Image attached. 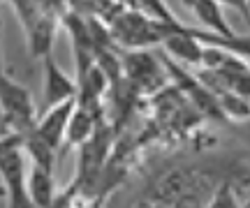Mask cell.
<instances>
[{
    "label": "cell",
    "instance_id": "5b68a950",
    "mask_svg": "<svg viewBox=\"0 0 250 208\" xmlns=\"http://www.w3.org/2000/svg\"><path fill=\"white\" fill-rule=\"evenodd\" d=\"M74 109H77V97H72V100H65L61 104H56V107H49L46 109V113L40 118V123H37V134H42L49 141L51 146H58L65 141V134H67V125H70V118L74 113Z\"/></svg>",
    "mask_w": 250,
    "mask_h": 208
},
{
    "label": "cell",
    "instance_id": "7a4b0ae2",
    "mask_svg": "<svg viewBox=\"0 0 250 208\" xmlns=\"http://www.w3.org/2000/svg\"><path fill=\"white\" fill-rule=\"evenodd\" d=\"M37 127L30 93L12 74H2V134H28Z\"/></svg>",
    "mask_w": 250,
    "mask_h": 208
},
{
    "label": "cell",
    "instance_id": "8fae6325",
    "mask_svg": "<svg viewBox=\"0 0 250 208\" xmlns=\"http://www.w3.org/2000/svg\"><path fill=\"white\" fill-rule=\"evenodd\" d=\"M243 183H246V185H250V176H246V178H243Z\"/></svg>",
    "mask_w": 250,
    "mask_h": 208
},
{
    "label": "cell",
    "instance_id": "277c9868",
    "mask_svg": "<svg viewBox=\"0 0 250 208\" xmlns=\"http://www.w3.org/2000/svg\"><path fill=\"white\" fill-rule=\"evenodd\" d=\"M162 46L179 63H190V65L204 63L206 44L199 37V30H190V28L181 26V23H167Z\"/></svg>",
    "mask_w": 250,
    "mask_h": 208
},
{
    "label": "cell",
    "instance_id": "8992f818",
    "mask_svg": "<svg viewBox=\"0 0 250 208\" xmlns=\"http://www.w3.org/2000/svg\"><path fill=\"white\" fill-rule=\"evenodd\" d=\"M79 95V83H74L62 72L61 67L56 65V60L51 58V54L44 58V104L46 109L56 107L65 100H72Z\"/></svg>",
    "mask_w": 250,
    "mask_h": 208
},
{
    "label": "cell",
    "instance_id": "9c48e42d",
    "mask_svg": "<svg viewBox=\"0 0 250 208\" xmlns=\"http://www.w3.org/2000/svg\"><path fill=\"white\" fill-rule=\"evenodd\" d=\"M28 194L33 206H54L56 204V183L54 169H46L42 164H33L28 173Z\"/></svg>",
    "mask_w": 250,
    "mask_h": 208
},
{
    "label": "cell",
    "instance_id": "52a82bcc",
    "mask_svg": "<svg viewBox=\"0 0 250 208\" xmlns=\"http://www.w3.org/2000/svg\"><path fill=\"white\" fill-rule=\"evenodd\" d=\"M192 14L197 17L199 23H204V28H208L211 33H218V35L225 37H236L227 19H225L223 12V2L220 0H181Z\"/></svg>",
    "mask_w": 250,
    "mask_h": 208
},
{
    "label": "cell",
    "instance_id": "ba28073f",
    "mask_svg": "<svg viewBox=\"0 0 250 208\" xmlns=\"http://www.w3.org/2000/svg\"><path fill=\"white\" fill-rule=\"evenodd\" d=\"M54 33H56V14L54 12H44L33 26H28L26 35H28L30 56H35V58H46V56L51 54Z\"/></svg>",
    "mask_w": 250,
    "mask_h": 208
},
{
    "label": "cell",
    "instance_id": "30bf717a",
    "mask_svg": "<svg viewBox=\"0 0 250 208\" xmlns=\"http://www.w3.org/2000/svg\"><path fill=\"white\" fill-rule=\"evenodd\" d=\"M23 148H26V155H30L33 164H42L46 169H54L56 146L49 144L42 134H37V130L23 134Z\"/></svg>",
    "mask_w": 250,
    "mask_h": 208
},
{
    "label": "cell",
    "instance_id": "3957f363",
    "mask_svg": "<svg viewBox=\"0 0 250 208\" xmlns=\"http://www.w3.org/2000/svg\"><path fill=\"white\" fill-rule=\"evenodd\" d=\"M162 58L148 54L146 49H130L123 56V79L132 83L139 95H158L167 88V67Z\"/></svg>",
    "mask_w": 250,
    "mask_h": 208
},
{
    "label": "cell",
    "instance_id": "6da1fadb",
    "mask_svg": "<svg viewBox=\"0 0 250 208\" xmlns=\"http://www.w3.org/2000/svg\"><path fill=\"white\" fill-rule=\"evenodd\" d=\"M23 134H2L0 146V171H2V188L12 208L33 206L28 194V173L23 160Z\"/></svg>",
    "mask_w": 250,
    "mask_h": 208
},
{
    "label": "cell",
    "instance_id": "7c38bea8",
    "mask_svg": "<svg viewBox=\"0 0 250 208\" xmlns=\"http://www.w3.org/2000/svg\"><path fill=\"white\" fill-rule=\"evenodd\" d=\"M248 19H250V0H248Z\"/></svg>",
    "mask_w": 250,
    "mask_h": 208
}]
</instances>
